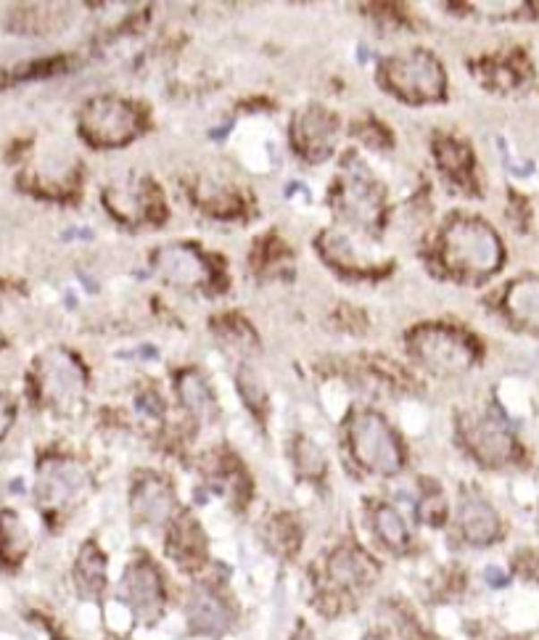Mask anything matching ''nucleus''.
<instances>
[{
    "label": "nucleus",
    "mask_w": 539,
    "mask_h": 640,
    "mask_svg": "<svg viewBox=\"0 0 539 640\" xmlns=\"http://www.w3.org/2000/svg\"><path fill=\"white\" fill-rule=\"evenodd\" d=\"M439 263L460 281H484L502 263L497 233L476 217H452L439 233Z\"/></svg>",
    "instance_id": "1"
},
{
    "label": "nucleus",
    "mask_w": 539,
    "mask_h": 640,
    "mask_svg": "<svg viewBox=\"0 0 539 640\" xmlns=\"http://www.w3.org/2000/svg\"><path fill=\"white\" fill-rule=\"evenodd\" d=\"M383 85L407 104H432L444 99L447 74L439 58L429 51L391 56L381 66Z\"/></svg>",
    "instance_id": "2"
},
{
    "label": "nucleus",
    "mask_w": 539,
    "mask_h": 640,
    "mask_svg": "<svg viewBox=\"0 0 539 640\" xmlns=\"http://www.w3.org/2000/svg\"><path fill=\"white\" fill-rule=\"evenodd\" d=\"M413 358L436 376H452L468 371L476 363L474 339L452 325H421L407 336Z\"/></svg>",
    "instance_id": "3"
},
{
    "label": "nucleus",
    "mask_w": 539,
    "mask_h": 640,
    "mask_svg": "<svg viewBox=\"0 0 539 640\" xmlns=\"http://www.w3.org/2000/svg\"><path fill=\"white\" fill-rule=\"evenodd\" d=\"M349 447L363 469L371 474L391 477L402 469L405 455L402 445L389 427V421L376 411H360L349 424Z\"/></svg>",
    "instance_id": "4"
},
{
    "label": "nucleus",
    "mask_w": 539,
    "mask_h": 640,
    "mask_svg": "<svg viewBox=\"0 0 539 640\" xmlns=\"http://www.w3.org/2000/svg\"><path fill=\"white\" fill-rule=\"evenodd\" d=\"M80 130L88 143L98 149H116L130 143L143 130V111L127 99L98 96L82 108Z\"/></svg>",
    "instance_id": "5"
},
{
    "label": "nucleus",
    "mask_w": 539,
    "mask_h": 640,
    "mask_svg": "<svg viewBox=\"0 0 539 640\" xmlns=\"http://www.w3.org/2000/svg\"><path fill=\"white\" fill-rule=\"evenodd\" d=\"M35 384H38L40 400L46 405L64 411V408L80 402L88 376H85V368L77 355L56 347V350H48L46 355H40V360L35 366Z\"/></svg>",
    "instance_id": "6"
},
{
    "label": "nucleus",
    "mask_w": 539,
    "mask_h": 640,
    "mask_svg": "<svg viewBox=\"0 0 539 640\" xmlns=\"http://www.w3.org/2000/svg\"><path fill=\"white\" fill-rule=\"evenodd\" d=\"M108 212L130 225H146L162 220V191L149 177H122L104 191Z\"/></svg>",
    "instance_id": "7"
},
{
    "label": "nucleus",
    "mask_w": 539,
    "mask_h": 640,
    "mask_svg": "<svg viewBox=\"0 0 539 640\" xmlns=\"http://www.w3.org/2000/svg\"><path fill=\"white\" fill-rule=\"evenodd\" d=\"M338 135V119L328 108L310 104L299 108L291 122V141L299 157L307 161H325L333 154Z\"/></svg>",
    "instance_id": "8"
},
{
    "label": "nucleus",
    "mask_w": 539,
    "mask_h": 640,
    "mask_svg": "<svg viewBox=\"0 0 539 640\" xmlns=\"http://www.w3.org/2000/svg\"><path fill=\"white\" fill-rule=\"evenodd\" d=\"M159 278L175 289H204L212 281V265L207 255L185 241H172L154 257Z\"/></svg>",
    "instance_id": "9"
},
{
    "label": "nucleus",
    "mask_w": 539,
    "mask_h": 640,
    "mask_svg": "<svg viewBox=\"0 0 539 640\" xmlns=\"http://www.w3.org/2000/svg\"><path fill=\"white\" fill-rule=\"evenodd\" d=\"M336 199L341 212L363 225H376V220L381 217V202L383 194L378 188L376 177L365 169V167H349L341 175V183L336 188Z\"/></svg>",
    "instance_id": "10"
},
{
    "label": "nucleus",
    "mask_w": 539,
    "mask_h": 640,
    "mask_svg": "<svg viewBox=\"0 0 539 640\" xmlns=\"http://www.w3.org/2000/svg\"><path fill=\"white\" fill-rule=\"evenodd\" d=\"M463 437H466L471 453L486 466H500V463H508L513 458V450H516L513 437L492 416L468 419L463 424Z\"/></svg>",
    "instance_id": "11"
},
{
    "label": "nucleus",
    "mask_w": 539,
    "mask_h": 640,
    "mask_svg": "<svg viewBox=\"0 0 539 640\" xmlns=\"http://www.w3.org/2000/svg\"><path fill=\"white\" fill-rule=\"evenodd\" d=\"M85 471L72 463V461H51L43 466L40 474V497L48 506H66L72 500H77L85 489Z\"/></svg>",
    "instance_id": "12"
},
{
    "label": "nucleus",
    "mask_w": 539,
    "mask_h": 640,
    "mask_svg": "<svg viewBox=\"0 0 539 640\" xmlns=\"http://www.w3.org/2000/svg\"><path fill=\"white\" fill-rule=\"evenodd\" d=\"M124 595L138 614H154L162 606V580L154 564L135 561L124 575Z\"/></svg>",
    "instance_id": "13"
},
{
    "label": "nucleus",
    "mask_w": 539,
    "mask_h": 640,
    "mask_svg": "<svg viewBox=\"0 0 539 640\" xmlns=\"http://www.w3.org/2000/svg\"><path fill=\"white\" fill-rule=\"evenodd\" d=\"M133 511L149 524H164L175 511L172 487L159 477H146L133 492Z\"/></svg>",
    "instance_id": "14"
},
{
    "label": "nucleus",
    "mask_w": 539,
    "mask_h": 640,
    "mask_svg": "<svg viewBox=\"0 0 539 640\" xmlns=\"http://www.w3.org/2000/svg\"><path fill=\"white\" fill-rule=\"evenodd\" d=\"M502 305L513 323H518L521 328H529V331H539V278L526 275V278H518L516 283H510Z\"/></svg>",
    "instance_id": "15"
},
{
    "label": "nucleus",
    "mask_w": 539,
    "mask_h": 640,
    "mask_svg": "<svg viewBox=\"0 0 539 640\" xmlns=\"http://www.w3.org/2000/svg\"><path fill=\"white\" fill-rule=\"evenodd\" d=\"M458 524H460V532L468 542H476V545H486L497 537L500 530V522H497V514L492 511V506L484 503L482 497H466L463 506H460V514H458Z\"/></svg>",
    "instance_id": "16"
},
{
    "label": "nucleus",
    "mask_w": 539,
    "mask_h": 640,
    "mask_svg": "<svg viewBox=\"0 0 539 640\" xmlns=\"http://www.w3.org/2000/svg\"><path fill=\"white\" fill-rule=\"evenodd\" d=\"M177 394H180V402L185 405V411L201 421H210L215 419L217 413V400L210 381L199 374L196 368H188L177 376Z\"/></svg>",
    "instance_id": "17"
},
{
    "label": "nucleus",
    "mask_w": 539,
    "mask_h": 640,
    "mask_svg": "<svg viewBox=\"0 0 539 640\" xmlns=\"http://www.w3.org/2000/svg\"><path fill=\"white\" fill-rule=\"evenodd\" d=\"M196 202L204 207V212L215 217H235L241 212V196L233 186L219 180H201L196 188Z\"/></svg>",
    "instance_id": "18"
},
{
    "label": "nucleus",
    "mask_w": 539,
    "mask_h": 640,
    "mask_svg": "<svg viewBox=\"0 0 539 640\" xmlns=\"http://www.w3.org/2000/svg\"><path fill=\"white\" fill-rule=\"evenodd\" d=\"M330 577L338 585H360L371 577V564L360 550L344 548L330 558Z\"/></svg>",
    "instance_id": "19"
},
{
    "label": "nucleus",
    "mask_w": 539,
    "mask_h": 640,
    "mask_svg": "<svg viewBox=\"0 0 539 640\" xmlns=\"http://www.w3.org/2000/svg\"><path fill=\"white\" fill-rule=\"evenodd\" d=\"M436 157H439V160H436L439 161V167H441L449 177H455L458 183L466 180L468 172H471V167H474V157H471L468 146L460 143V141H455V138H441V141L436 143Z\"/></svg>",
    "instance_id": "20"
},
{
    "label": "nucleus",
    "mask_w": 539,
    "mask_h": 640,
    "mask_svg": "<svg viewBox=\"0 0 539 640\" xmlns=\"http://www.w3.org/2000/svg\"><path fill=\"white\" fill-rule=\"evenodd\" d=\"M373 530L381 537V542H386L394 550H402L410 542V532H407L405 519L391 506H378L376 514H373Z\"/></svg>",
    "instance_id": "21"
},
{
    "label": "nucleus",
    "mask_w": 539,
    "mask_h": 640,
    "mask_svg": "<svg viewBox=\"0 0 539 640\" xmlns=\"http://www.w3.org/2000/svg\"><path fill=\"white\" fill-rule=\"evenodd\" d=\"M191 622L201 633H219L225 630V609L210 592H199L191 601Z\"/></svg>",
    "instance_id": "22"
},
{
    "label": "nucleus",
    "mask_w": 539,
    "mask_h": 640,
    "mask_svg": "<svg viewBox=\"0 0 539 640\" xmlns=\"http://www.w3.org/2000/svg\"><path fill=\"white\" fill-rule=\"evenodd\" d=\"M27 545H30V537H27L24 524L19 522V516L3 514V519H0V553H3V558H8V561L21 558Z\"/></svg>",
    "instance_id": "23"
},
{
    "label": "nucleus",
    "mask_w": 539,
    "mask_h": 640,
    "mask_svg": "<svg viewBox=\"0 0 539 640\" xmlns=\"http://www.w3.org/2000/svg\"><path fill=\"white\" fill-rule=\"evenodd\" d=\"M77 580L82 583L85 590L90 592H98L104 587V556L88 545L80 556V564H77Z\"/></svg>",
    "instance_id": "24"
},
{
    "label": "nucleus",
    "mask_w": 539,
    "mask_h": 640,
    "mask_svg": "<svg viewBox=\"0 0 539 640\" xmlns=\"http://www.w3.org/2000/svg\"><path fill=\"white\" fill-rule=\"evenodd\" d=\"M294 453H296V466H299L302 471H307V474H323V450H321L312 439H299L296 447H294Z\"/></svg>",
    "instance_id": "25"
},
{
    "label": "nucleus",
    "mask_w": 539,
    "mask_h": 640,
    "mask_svg": "<svg viewBox=\"0 0 539 640\" xmlns=\"http://www.w3.org/2000/svg\"><path fill=\"white\" fill-rule=\"evenodd\" d=\"M241 392H244V397H246V402L249 405H254V408H262L265 405V389H262V384L254 378V376L249 374V368H244V376H241Z\"/></svg>",
    "instance_id": "26"
},
{
    "label": "nucleus",
    "mask_w": 539,
    "mask_h": 640,
    "mask_svg": "<svg viewBox=\"0 0 539 640\" xmlns=\"http://www.w3.org/2000/svg\"><path fill=\"white\" fill-rule=\"evenodd\" d=\"M13 416H16V408H13V400L8 394L0 392V437L11 428L13 424Z\"/></svg>",
    "instance_id": "27"
},
{
    "label": "nucleus",
    "mask_w": 539,
    "mask_h": 640,
    "mask_svg": "<svg viewBox=\"0 0 539 640\" xmlns=\"http://www.w3.org/2000/svg\"><path fill=\"white\" fill-rule=\"evenodd\" d=\"M371 640H376V638H371Z\"/></svg>",
    "instance_id": "28"
}]
</instances>
